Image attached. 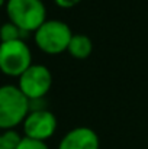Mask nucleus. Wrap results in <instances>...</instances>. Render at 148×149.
I'll return each mask as SVG.
<instances>
[{"instance_id":"9d476101","label":"nucleus","mask_w":148,"mask_h":149,"mask_svg":"<svg viewBox=\"0 0 148 149\" xmlns=\"http://www.w3.org/2000/svg\"><path fill=\"white\" fill-rule=\"evenodd\" d=\"M20 141H22V136L15 129L4 130L0 135V149H16Z\"/></svg>"},{"instance_id":"39448f33","label":"nucleus","mask_w":148,"mask_h":149,"mask_svg":"<svg viewBox=\"0 0 148 149\" xmlns=\"http://www.w3.org/2000/svg\"><path fill=\"white\" fill-rule=\"evenodd\" d=\"M51 86H52L51 71L41 64H32L18 78V87L31 101L39 100L45 94H48Z\"/></svg>"},{"instance_id":"423d86ee","label":"nucleus","mask_w":148,"mask_h":149,"mask_svg":"<svg viewBox=\"0 0 148 149\" xmlns=\"http://www.w3.org/2000/svg\"><path fill=\"white\" fill-rule=\"evenodd\" d=\"M57 125H58L57 117L54 116L52 111L39 109V110L29 111V114L22 123V127L26 138L45 142L55 133Z\"/></svg>"},{"instance_id":"20e7f679","label":"nucleus","mask_w":148,"mask_h":149,"mask_svg":"<svg viewBox=\"0 0 148 149\" xmlns=\"http://www.w3.org/2000/svg\"><path fill=\"white\" fill-rule=\"evenodd\" d=\"M32 65V52L25 39L0 42V71L7 77H20Z\"/></svg>"},{"instance_id":"1a4fd4ad","label":"nucleus","mask_w":148,"mask_h":149,"mask_svg":"<svg viewBox=\"0 0 148 149\" xmlns=\"http://www.w3.org/2000/svg\"><path fill=\"white\" fill-rule=\"evenodd\" d=\"M26 35H28V33H26L25 31H22L20 28H18V26H16L15 23H12V22L1 23V26H0V42L25 39Z\"/></svg>"},{"instance_id":"9b49d317","label":"nucleus","mask_w":148,"mask_h":149,"mask_svg":"<svg viewBox=\"0 0 148 149\" xmlns=\"http://www.w3.org/2000/svg\"><path fill=\"white\" fill-rule=\"evenodd\" d=\"M16 149H49V148L48 145L45 142H42V141H35V139L23 136Z\"/></svg>"},{"instance_id":"ddd939ff","label":"nucleus","mask_w":148,"mask_h":149,"mask_svg":"<svg viewBox=\"0 0 148 149\" xmlns=\"http://www.w3.org/2000/svg\"><path fill=\"white\" fill-rule=\"evenodd\" d=\"M6 3H7V0H0V7L6 6Z\"/></svg>"},{"instance_id":"f257e3e1","label":"nucleus","mask_w":148,"mask_h":149,"mask_svg":"<svg viewBox=\"0 0 148 149\" xmlns=\"http://www.w3.org/2000/svg\"><path fill=\"white\" fill-rule=\"evenodd\" d=\"M28 99L18 86L6 84L0 87V129L10 130L22 125L29 114Z\"/></svg>"},{"instance_id":"4468645a","label":"nucleus","mask_w":148,"mask_h":149,"mask_svg":"<svg viewBox=\"0 0 148 149\" xmlns=\"http://www.w3.org/2000/svg\"><path fill=\"white\" fill-rule=\"evenodd\" d=\"M0 26H1V23H0Z\"/></svg>"},{"instance_id":"6e6552de","label":"nucleus","mask_w":148,"mask_h":149,"mask_svg":"<svg viewBox=\"0 0 148 149\" xmlns=\"http://www.w3.org/2000/svg\"><path fill=\"white\" fill-rule=\"evenodd\" d=\"M67 51L76 59H86L93 51V42L87 35L74 33L70 44H68Z\"/></svg>"},{"instance_id":"f03ea898","label":"nucleus","mask_w":148,"mask_h":149,"mask_svg":"<svg viewBox=\"0 0 148 149\" xmlns=\"http://www.w3.org/2000/svg\"><path fill=\"white\" fill-rule=\"evenodd\" d=\"M6 13L9 22L26 33L35 32L47 20V7L42 0H7Z\"/></svg>"},{"instance_id":"7ed1b4c3","label":"nucleus","mask_w":148,"mask_h":149,"mask_svg":"<svg viewBox=\"0 0 148 149\" xmlns=\"http://www.w3.org/2000/svg\"><path fill=\"white\" fill-rule=\"evenodd\" d=\"M70 26L62 20H45L35 32L34 39L39 49L48 55H58L67 51L68 44L73 38Z\"/></svg>"},{"instance_id":"f8f14e48","label":"nucleus","mask_w":148,"mask_h":149,"mask_svg":"<svg viewBox=\"0 0 148 149\" xmlns=\"http://www.w3.org/2000/svg\"><path fill=\"white\" fill-rule=\"evenodd\" d=\"M81 0H54V3L61 7V9H71L74 6H77Z\"/></svg>"},{"instance_id":"0eeeda50","label":"nucleus","mask_w":148,"mask_h":149,"mask_svg":"<svg viewBox=\"0 0 148 149\" xmlns=\"http://www.w3.org/2000/svg\"><path fill=\"white\" fill-rule=\"evenodd\" d=\"M97 133L86 126L74 127L64 135L57 149H99Z\"/></svg>"}]
</instances>
